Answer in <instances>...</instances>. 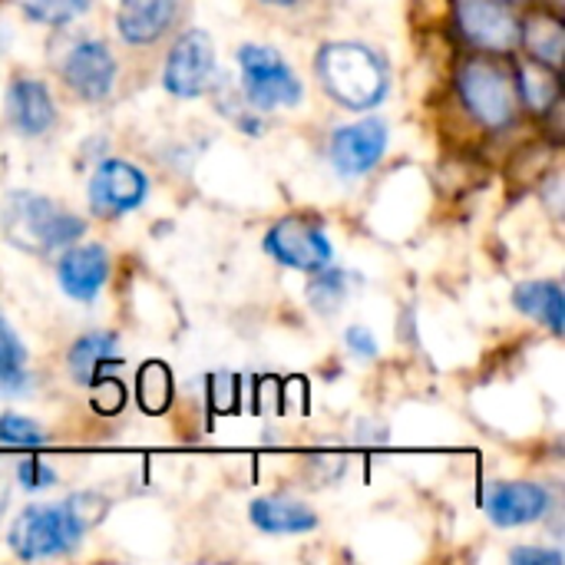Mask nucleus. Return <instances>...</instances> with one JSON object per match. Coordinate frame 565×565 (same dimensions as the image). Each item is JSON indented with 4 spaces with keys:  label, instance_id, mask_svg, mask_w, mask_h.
Listing matches in <instances>:
<instances>
[{
    "label": "nucleus",
    "instance_id": "4be33fe9",
    "mask_svg": "<svg viewBox=\"0 0 565 565\" xmlns=\"http://www.w3.org/2000/svg\"><path fill=\"white\" fill-rule=\"evenodd\" d=\"M26 387V348L0 315V391L20 394Z\"/></svg>",
    "mask_w": 565,
    "mask_h": 565
},
{
    "label": "nucleus",
    "instance_id": "393cba45",
    "mask_svg": "<svg viewBox=\"0 0 565 565\" xmlns=\"http://www.w3.org/2000/svg\"><path fill=\"white\" fill-rule=\"evenodd\" d=\"M43 430L23 417V414H0V447H10V450H36L43 447Z\"/></svg>",
    "mask_w": 565,
    "mask_h": 565
},
{
    "label": "nucleus",
    "instance_id": "7ed1b4c3",
    "mask_svg": "<svg viewBox=\"0 0 565 565\" xmlns=\"http://www.w3.org/2000/svg\"><path fill=\"white\" fill-rule=\"evenodd\" d=\"M0 225L17 248L40 255L73 245L86 228L76 215L63 212L53 199L36 192H7L0 205Z\"/></svg>",
    "mask_w": 565,
    "mask_h": 565
},
{
    "label": "nucleus",
    "instance_id": "20e7f679",
    "mask_svg": "<svg viewBox=\"0 0 565 565\" xmlns=\"http://www.w3.org/2000/svg\"><path fill=\"white\" fill-rule=\"evenodd\" d=\"M457 93L467 113L487 129H503L516 119V109H520L516 79L510 70H503L490 56L463 60V66L457 70Z\"/></svg>",
    "mask_w": 565,
    "mask_h": 565
},
{
    "label": "nucleus",
    "instance_id": "ddd939ff",
    "mask_svg": "<svg viewBox=\"0 0 565 565\" xmlns=\"http://www.w3.org/2000/svg\"><path fill=\"white\" fill-rule=\"evenodd\" d=\"M483 503L490 520L503 530L530 526L550 513V493L540 483H493Z\"/></svg>",
    "mask_w": 565,
    "mask_h": 565
},
{
    "label": "nucleus",
    "instance_id": "5701e85b",
    "mask_svg": "<svg viewBox=\"0 0 565 565\" xmlns=\"http://www.w3.org/2000/svg\"><path fill=\"white\" fill-rule=\"evenodd\" d=\"M23 7V13L36 23H50V26H63L70 20H76L83 10H89L93 0H17Z\"/></svg>",
    "mask_w": 565,
    "mask_h": 565
},
{
    "label": "nucleus",
    "instance_id": "2f4dec72",
    "mask_svg": "<svg viewBox=\"0 0 565 565\" xmlns=\"http://www.w3.org/2000/svg\"><path fill=\"white\" fill-rule=\"evenodd\" d=\"M507 3H520V0H507Z\"/></svg>",
    "mask_w": 565,
    "mask_h": 565
},
{
    "label": "nucleus",
    "instance_id": "f8f14e48",
    "mask_svg": "<svg viewBox=\"0 0 565 565\" xmlns=\"http://www.w3.org/2000/svg\"><path fill=\"white\" fill-rule=\"evenodd\" d=\"M56 278L63 295H70L73 301H96V295L103 291L106 278H109V255L103 245L89 242V245H66L60 265H56Z\"/></svg>",
    "mask_w": 565,
    "mask_h": 565
},
{
    "label": "nucleus",
    "instance_id": "f257e3e1",
    "mask_svg": "<svg viewBox=\"0 0 565 565\" xmlns=\"http://www.w3.org/2000/svg\"><path fill=\"white\" fill-rule=\"evenodd\" d=\"M103 510L106 503L96 493H76L56 507H30L13 520L7 546L23 563L70 556L79 546L83 533L103 520Z\"/></svg>",
    "mask_w": 565,
    "mask_h": 565
},
{
    "label": "nucleus",
    "instance_id": "1a4fd4ad",
    "mask_svg": "<svg viewBox=\"0 0 565 565\" xmlns=\"http://www.w3.org/2000/svg\"><path fill=\"white\" fill-rule=\"evenodd\" d=\"M212 70H215V50H212L209 33L185 30L169 50L166 70H162V86L179 99H192L205 89Z\"/></svg>",
    "mask_w": 565,
    "mask_h": 565
},
{
    "label": "nucleus",
    "instance_id": "423d86ee",
    "mask_svg": "<svg viewBox=\"0 0 565 565\" xmlns=\"http://www.w3.org/2000/svg\"><path fill=\"white\" fill-rule=\"evenodd\" d=\"M454 17L467 43L487 53H513L520 46V20L507 0H454Z\"/></svg>",
    "mask_w": 565,
    "mask_h": 565
},
{
    "label": "nucleus",
    "instance_id": "a878e982",
    "mask_svg": "<svg viewBox=\"0 0 565 565\" xmlns=\"http://www.w3.org/2000/svg\"><path fill=\"white\" fill-rule=\"evenodd\" d=\"M89 401H93V411H96V414L113 417V414H119L122 404H126V387H122V381L103 374V377H96V381L89 384Z\"/></svg>",
    "mask_w": 565,
    "mask_h": 565
},
{
    "label": "nucleus",
    "instance_id": "2eb2a0df",
    "mask_svg": "<svg viewBox=\"0 0 565 565\" xmlns=\"http://www.w3.org/2000/svg\"><path fill=\"white\" fill-rule=\"evenodd\" d=\"M7 119L23 136H43L56 119L50 89L40 79H13L7 89Z\"/></svg>",
    "mask_w": 565,
    "mask_h": 565
},
{
    "label": "nucleus",
    "instance_id": "bb28decb",
    "mask_svg": "<svg viewBox=\"0 0 565 565\" xmlns=\"http://www.w3.org/2000/svg\"><path fill=\"white\" fill-rule=\"evenodd\" d=\"M17 480H20L23 490H46V487L56 483V470L46 467L43 460H23L17 467Z\"/></svg>",
    "mask_w": 565,
    "mask_h": 565
},
{
    "label": "nucleus",
    "instance_id": "412c9836",
    "mask_svg": "<svg viewBox=\"0 0 565 565\" xmlns=\"http://www.w3.org/2000/svg\"><path fill=\"white\" fill-rule=\"evenodd\" d=\"M136 397L146 414H166L172 404V371L162 361H146L136 377Z\"/></svg>",
    "mask_w": 565,
    "mask_h": 565
},
{
    "label": "nucleus",
    "instance_id": "cd10ccee",
    "mask_svg": "<svg viewBox=\"0 0 565 565\" xmlns=\"http://www.w3.org/2000/svg\"><path fill=\"white\" fill-rule=\"evenodd\" d=\"M344 341H348V348H351V351H354L358 358H364V361L377 358V341H374V334H371L367 328H361V324L348 328Z\"/></svg>",
    "mask_w": 565,
    "mask_h": 565
},
{
    "label": "nucleus",
    "instance_id": "f03ea898",
    "mask_svg": "<svg viewBox=\"0 0 565 565\" xmlns=\"http://www.w3.org/2000/svg\"><path fill=\"white\" fill-rule=\"evenodd\" d=\"M318 79L348 109H374L387 96L384 60L364 43H328V46H321Z\"/></svg>",
    "mask_w": 565,
    "mask_h": 565
},
{
    "label": "nucleus",
    "instance_id": "dca6fc26",
    "mask_svg": "<svg viewBox=\"0 0 565 565\" xmlns=\"http://www.w3.org/2000/svg\"><path fill=\"white\" fill-rule=\"evenodd\" d=\"M248 520L268 533V536H301L318 526V516L311 507L291 500V497H262L248 507Z\"/></svg>",
    "mask_w": 565,
    "mask_h": 565
},
{
    "label": "nucleus",
    "instance_id": "b1692460",
    "mask_svg": "<svg viewBox=\"0 0 565 565\" xmlns=\"http://www.w3.org/2000/svg\"><path fill=\"white\" fill-rule=\"evenodd\" d=\"M315 275H318V278L308 285V298H311L315 311L334 315V311L341 308L344 295H348V278H344V271H328V268H321V271H315Z\"/></svg>",
    "mask_w": 565,
    "mask_h": 565
},
{
    "label": "nucleus",
    "instance_id": "39448f33",
    "mask_svg": "<svg viewBox=\"0 0 565 565\" xmlns=\"http://www.w3.org/2000/svg\"><path fill=\"white\" fill-rule=\"evenodd\" d=\"M238 70H242L245 99L252 106L271 113V109H285V106L301 103V93H305L301 79L291 73V66L271 46L245 43L238 50Z\"/></svg>",
    "mask_w": 565,
    "mask_h": 565
},
{
    "label": "nucleus",
    "instance_id": "aec40b11",
    "mask_svg": "<svg viewBox=\"0 0 565 565\" xmlns=\"http://www.w3.org/2000/svg\"><path fill=\"white\" fill-rule=\"evenodd\" d=\"M559 70L546 66L540 60H523L516 63V93L533 113H550L553 103L559 99Z\"/></svg>",
    "mask_w": 565,
    "mask_h": 565
},
{
    "label": "nucleus",
    "instance_id": "a211bd4d",
    "mask_svg": "<svg viewBox=\"0 0 565 565\" xmlns=\"http://www.w3.org/2000/svg\"><path fill=\"white\" fill-rule=\"evenodd\" d=\"M520 43L530 50L533 60L546 66H563L565 56V26L563 20L550 10H536L520 23Z\"/></svg>",
    "mask_w": 565,
    "mask_h": 565
},
{
    "label": "nucleus",
    "instance_id": "0eeeda50",
    "mask_svg": "<svg viewBox=\"0 0 565 565\" xmlns=\"http://www.w3.org/2000/svg\"><path fill=\"white\" fill-rule=\"evenodd\" d=\"M146 192H149V182L146 175L132 166V162H122V159H106L93 169L89 175V212L96 218H116V215H126L132 209H139L146 202Z\"/></svg>",
    "mask_w": 565,
    "mask_h": 565
},
{
    "label": "nucleus",
    "instance_id": "f3484780",
    "mask_svg": "<svg viewBox=\"0 0 565 565\" xmlns=\"http://www.w3.org/2000/svg\"><path fill=\"white\" fill-rule=\"evenodd\" d=\"M119 364V338L109 331H89L70 348V371L76 384L89 387L96 377L106 374V367Z\"/></svg>",
    "mask_w": 565,
    "mask_h": 565
},
{
    "label": "nucleus",
    "instance_id": "7c9ffc66",
    "mask_svg": "<svg viewBox=\"0 0 565 565\" xmlns=\"http://www.w3.org/2000/svg\"><path fill=\"white\" fill-rule=\"evenodd\" d=\"M3 507H7V493L0 490V513H3Z\"/></svg>",
    "mask_w": 565,
    "mask_h": 565
},
{
    "label": "nucleus",
    "instance_id": "c756f323",
    "mask_svg": "<svg viewBox=\"0 0 565 565\" xmlns=\"http://www.w3.org/2000/svg\"><path fill=\"white\" fill-rule=\"evenodd\" d=\"M265 3H275V7H291L295 0H265Z\"/></svg>",
    "mask_w": 565,
    "mask_h": 565
},
{
    "label": "nucleus",
    "instance_id": "4468645a",
    "mask_svg": "<svg viewBox=\"0 0 565 565\" xmlns=\"http://www.w3.org/2000/svg\"><path fill=\"white\" fill-rule=\"evenodd\" d=\"M179 0H119L116 30L129 46L156 43L175 20Z\"/></svg>",
    "mask_w": 565,
    "mask_h": 565
},
{
    "label": "nucleus",
    "instance_id": "c85d7f7f",
    "mask_svg": "<svg viewBox=\"0 0 565 565\" xmlns=\"http://www.w3.org/2000/svg\"><path fill=\"white\" fill-rule=\"evenodd\" d=\"M510 563H516V565H559V563H563V553H556V550H536V546H523V550H513V553H510Z\"/></svg>",
    "mask_w": 565,
    "mask_h": 565
},
{
    "label": "nucleus",
    "instance_id": "6e6552de",
    "mask_svg": "<svg viewBox=\"0 0 565 565\" xmlns=\"http://www.w3.org/2000/svg\"><path fill=\"white\" fill-rule=\"evenodd\" d=\"M265 252L281 262L285 268H295V271H321L331 265V242L328 235L315 225V222H305V218H281L268 228L265 235Z\"/></svg>",
    "mask_w": 565,
    "mask_h": 565
},
{
    "label": "nucleus",
    "instance_id": "9b49d317",
    "mask_svg": "<svg viewBox=\"0 0 565 565\" xmlns=\"http://www.w3.org/2000/svg\"><path fill=\"white\" fill-rule=\"evenodd\" d=\"M63 79L86 103L106 99L113 89V79H116V60H113L109 46L99 40L76 43L63 60Z\"/></svg>",
    "mask_w": 565,
    "mask_h": 565
},
{
    "label": "nucleus",
    "instance_id": "6ab92c4d",
    "mask_svg": "<svg viewBox=\"0 0 565 565\" xmlns=\"http://www.w3.org/2000/svg\"><path fill=\"white\" fill-rule=\"evenodd\" d=\"M513 305L533 321L546 324L553 334H563L565 295L559 281H526L513 291Z\"/></svg>",
    "mask_w": 565,
    "mask_h": 565
},
{
    "label": "nucleus",
    "instance_id": "9d476101",
    "mask_svg": "<svg viewBox=\"0 0 565 565\" xmlns=\"http://www.w3.org/2000/svg\"><path fill=\"white\" fill-rule=\"evenodd\" d=\"M331 162L341 175H364L371 172L384 152H387V126L377 119V116H367L361 122H351V126H341L334 136H331Z\"/></svg>",
    "mask_w": 565,
    "mask_h": 565
}]
</instances>
